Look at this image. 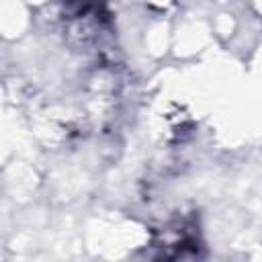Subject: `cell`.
Here are the masks:
<instances>
[{"mask_svg":"<svg viewBox=\"0 0 262 262\" xmlns=\"http://www.w3.org/2000/svg\"><path fill=\"white\" fill-rule=\"evenodd\" d=\"M102 4H104V0H61L63 12L70 14L72 18H80L90 12H98L102 8Z\"/></svg>","mask_w":262,"mask_h":262,"instance_id":"6da1fadb","label":"cell"}]
</instances>
